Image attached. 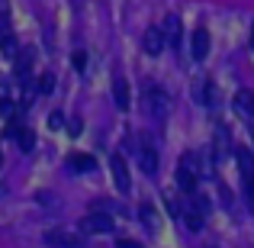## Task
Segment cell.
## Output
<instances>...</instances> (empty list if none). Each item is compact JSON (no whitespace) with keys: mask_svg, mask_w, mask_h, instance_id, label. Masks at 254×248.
Wrapping results in <instances>:
<instances>
[{"mask_svg":"<svg viewBox=\"0 0 254 248\" xmlns=\"http://www.w3.org/2000/svg\"><path fill=\"white\" fill-rule=\"evenodd\" d=\"M196 180H199V158L193 152H187L177 165V187L184 193H193L196 190Z\"/></svg>","mask_w":254,"mask_h":248,"instance_id":"1","label":"cell"},{"mask_svg":"<svg viewBox=\"0 0 254 248\" xmlns=\"http://www.w3.org/2000/svg\"><path fill=\"white\" fill-rule=\"evenodd\" d=\"M145 110H148L155 119H164L168 116V93H164L161 87L148 84L145 87Z\"/></svg>","mask_w":254,"mask_h":248,"instance_id":"2","label":"cell"},{"mask_svg":"<svg viewBox=\"0 0 254 248\" xmlns=\"http://www.w3.org/2000/svg\"><path fill=\"white\" fill-rule=\"evenodd\" d=\"M45 245H52V248H81V245H84V239L77 236V232L52 229V232H45Z\"/></svg>","mask_w":254,"mask_h":248,"instance_id":"3","label":"cell"},{"mask_svg":"<svg viewBox=\"0 0 254 248\" xmlns=\"http://www.w3.org/2000/svg\"><path fill=\"white\" fill-rule=\"evenodd\" d=\"M238 167H242V177H245V193L254 203V158L248 149H238Z\"/></svg>","mask_w":254,"mask_h":248,"instance_id":"4","label":"cell"},{"mask_svg":"<svg viewBox=\"0 0 254 248\" xmlns=\"http://www.w3.org/2000/svg\"><path fill=\"white\" fill-rule=\"evenodd\" d=\"M81 229H84V232H100V236H103V232L113 229V216H110V213H103V210H100V213L93 210L90 216L81 219Z\"/></svg>","mask_w":254,"mask_h":248,"instance_id":"5","label":"cell"},{"mask_svg":"<svg viewBox=\"0 0 254 248\" xmlns=\"http://www.w3.org/2000/svg\"><path fill=\"white\" fill-rule=\"evenodd\" d=\"M180 219L187 223V229H190V232H196L199 226H203V213H199V203H196V200L180 203Z\"/></svg>","mask_w":254,"mask_h":248,"instance_id":"6","label":"cell"},{"mask_svg":"<svg viewBox=\"0 0 254 248\" xmlns=\"http://www.w3.org/2000/svg\"><path fill=\"white\" fill-rule=\"evenodd\" d=\"M110 167H113V180H116V187H119L123 193H129L132 180H129V167H126L123 155H113V158H110Z\"/></svg>","mask_w":254,"mask_h":248,"instance_id":"7","label":"cell"},{"mask_svg":"<svg viewBox=\"0 0 254 248\" xmlns=\"http://www.w3.org/2000/svg\"><path fill=\"white\" fill-rule=\"evenodd\" d=\"M164 32H161V26H151L148 32H145V39H142V49L148 52V55H161V49H164Z\"/></svg>","mask_w":254,"mask_h":248,"instance_id":"8","label":"cell"},{"mask_svg":"<svg viewBox=\"0 0 254 248\" xmlns=\"http://www.w3.org/2000/svg\"><path fill=\"white\" fill-rule=\"evenodd\" d=\"M190 52H193V58H196V62H203V58L209 55V29H203V26H199V29L193 32V45H190Z\"/></svg>","mask_w":254,"mask_h":248,"instance_id":"9","label":"cell"},{"mask_svg":"<svg viewBox=\"0 0 254 248\" xmlns=\"http://www.w3.org/2000/svg\"><path fill=\"white\" fill-rule=\"evenodd\" d=\"M113 100H116L119 110H129V84H126L123 75L113 78Z\"/></svg>","mask_w":254,"mask_h":248,"instance_id":"10","label":"cell"},{"mask_svg":"<svg viewBox=\"0 0 254 248\" xmlns=\"http://www.w3.org/2000/svg\"><path fill=\"white\" fill-rule=\"evenodd\" d=\"M138 165H142L145 174H155L158 171V155H155V149H151L148 142H142V149H138Z\"/></svg>","mask_w":254,"mask_h":248,"instance_id":"11","label":"cell"},{"mask_svg":"<svg viewBox=\"0 0 254 248\" xmlns=\"http://www.w3.org/2000/svg\"><path fill=\"white\" fill-rule=\"evenodd\" d=\"M161 32H164V42L168 45H177L180 42V16H164Z\"/></svg>","mask_w":254,"mask_h":248,"instance_id":"12","label":"cell"},{"mask_svg":"<svg viewBox=\"0 0 254 248\" xmlns=\"http://www.w3.org/2000/svg\"><path fill=\"white\" fill-rule=\"evenodd\" d=\"M235 110L242 113L245 119L254 116V93H251V90H238V93H235Z\"/></svg>","mask_w":254,"mask_h":248,"instance_id":"13","label":"cell"},{"mask_svg":"<svg viewBox=\"0 0 254 248\" xmlns=\"http://www.w3.org/2000/svg\"><path fill=\"white\" fill-rule=\"evenodd\" d=\"M29 71H32V52H19L16 55V78L23 84H29Z\"/></svg>","mask_w":254,"mask_h":248,"instance_id":"14","label":"cell"},{"mask_svg":"<svg viewBox=\"0 0 254 248\" xmlns=\"http://www.w3.org/2000/svg\"><path fill=\"white\" fill-rule=\"evenodd\" d=\"M13 139L19 142V149H23V152H32V145H36V136H32V129H26V126H19Z\"/></svg>","mask_w":254,"mask_h":248,"instance_id":"15","label":"cell"},{"mask_svg":"<svg viewBox=\"0 0 254 248\" xmlns=\"http://www.w3.org/2000/svg\"><path fill=\"white\" fill-rule=\"evenodd\" d=\"M193 93H196V103H203V106H212V84H209V81L196 84V87H193Z\"/></svg>","mask_w":254,"mask_h":248,"instance_id":"16","label":"cell"},{"mask_svg":"<svg viewBox=\"0 0 254 248\" xmlns=\"http://www.w3.org/2000/svg\"><path fill=\"white\" fill-rule=\"evenodd\" d=\"M0 52H3V55H10V58H16V55H19V49H16V36H13V32H3V36H0Z\"/></svg>","mask_w":254,"mask_h":248,"instance_id":"17","label":"cell"},{"mask_svg":"<svg viewBox=\"0 0 254 248\" xmlns=\"http://www.w3.org/2000/svg\"><path fill=\"white\" fill-rule=\"evenodd\" d=\"M68 165L74 167V171H93V167H97V162H93L90 155H71Z\"/></svg>","mask_w":254,"mask_h":248,"instance_id":"18","label":"cell"},{"mask_svg":"<svg viewBox=\"0 0 254 248\" xmlns=\"http://www.w3.org/2000/svg\"><path fill=\"white\" fill-rule=\"evenodd\" d=\"M138 216H142V223H145V226L158 229V219H155V210H151V206H142V210H138Z\"/></svg>","mask_w":254,"mask_h":248,"instance_id":"19","label":"cell"},{"mask_svg":"<svg viewBox=\"0 0 254 248\" xmlns=\"http://www.w3.org/2000/svg\"><path fill=\"white\" fill-rule=\"evenodd\" d=\"M3 32H10V10H6V3L0 0V36Z\"/></svg>","mask_w":254,"mask_h":248,"instance_id":"20","label":"cell"},{"mask_svg":"<svg viewBox=\"0 0 254 248\" xmlns=\"http://www.w3.org/2000/svg\"><path fill=\"white\" fill-rule=\"evenodd\" d=\"M52 87H55V78H52V75H42V78H39V90H42V93H49Z\"/></svg>","mask_w":254,"mask_h":248,"instance_id":"21","label":"cell"},{"mask_svg":"<svg viewBox=\"0 0 254 248\" xmlns=\"http://www.w3.org/2000/svg\"><path fill=\"white\" fill-rule=\"evenodd\" d=\"M10 100V84H6V78H0V103H6Z\"/></svg>","mask_w":254,"mask_h":248,"instance_id":"22","label":"cell"},{"mask_svg":"<svg viewBox=\"0 0 254 248\" xmlns=\"http://www.w3.org/2000/svg\"><path fill=\"white\" fill-rule=\"evenodd\" d=\"M116 248H142V245H138V242H132V239H119Z\"/></svg>","mask_w":254,"mask_h":248,"instance_id":"23","label":"cell"},{"mask_svg":"<svg viewBox=\"0 0 254 248\" xmlns=\"http://www.w3.org/2000/svg\"><path fill=\"white\" fill-rule=\"evenodd\" d=\"M49 123H52V126H55V129H58V126L64 123V119H62V113H52V116H49Z\"/></svg>","mask_w":254,"mask_h":248,"instance_id":"24","label":"cell"},{"mask_svg":"<svg viewBox=\"0 0 254 248\" xmlns=\"http://www.w3.org/2000/svg\"><path fill=\"white\" fill-rule=\"evenodd\" d=\"M84 65H87V58H84V52H77V55H74V68H84Z\"/></svg>","mask_w":254,"mask_h":248,"instance_id":"25","label":"cell"},{"mask_svg":"<svg viewBox=\"0 0 254 248\" xmlns=\"http://www.w3.org/2000/svg\"><path fill=\"white\" fill-rule=\"evenodd\" d=\"M251 52H254V26H251Z\"/></svg>","mask_w":254,"mask_h":248,"instance_id":"26","label":"cell"}]
</instances>
